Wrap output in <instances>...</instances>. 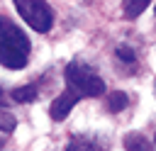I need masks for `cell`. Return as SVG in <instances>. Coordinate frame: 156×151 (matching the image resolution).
I'll return each mask as SVG.
<instances>
[{"instance_id": "13", "label": "cell", "mask_w": 156, "mask_h": 151, "mask_svg": "<svg viewBox=\"0 0 156 151\" xmlns=\"http://www.w3.org/2000/svg\"><path fill=\"white\" fill-rule=\"evenodd\" d=\"M154 141H156V139H154Z\"/></svg>"}, {"instance_id": "11", "label": "cell", "mask_w": 156, "mask_h": 151, "mask_svg": "<svg viewBox=\"0 0 156 151\" xmlns=\"http://www.w3.org/2000/svg\"><path fill=\"white\" fill-rule=\"evenodd\" d=\"M117 56H119V58H124L127 63H132V61H134V54H132L127 46H117Z\"/></svg>"}, {"instance_id": "10", "label": "cell", "mask_w": 156, "mask_h": 151, "mask_svg": "<svg viewBox=\"0 0 156 151\" xmlns=\"http://www.w3.org/2000/svg\"><path fill=\"white\" fill-rule=\"evenodd\" d=\"M15 124H17V119H15L10 112L2 110V112H0V132H7V134H10V132H15Z\"/></svg>"}, {"instance_id": "12", "label": "cell", "mask_w": 156, "mask_h": 151, "mask_svg": "<svg viewBox=\"0 0 156 151\" xmlns=\"http://www.w3.org/2000/svg\"><path fill=\"white\" fill-rule=\"evenodd\" d=\"M0 105H5V93H2V88H0Z\"/></svg>"}, {"instance_id": "9", "label": "cell", "mask_w": 156, "mask_h": 151, "mask_svg": "<svg viewBox=\"0 0 156 151\" xmlns=\"http://www.w3.org/2000/svg\"><path fill=\"white\" fill-rule=\"evenodd\" d=\"M127 102H129V97H127L124 93H112V95L107 97V107H110V112H119V110H124Z\"/></svg>"}, {"instance_id": "2", "label": "cell", "mask_w": 156, "mask_h": 151, "mask_svg": "<svg viewBox=\"0 0 156 151\" xmlns=\"http://www.w3.org/2000/svg\"><path fill=\"white\" fill-rule=\"evenodd\" d=\"M66 88L80 100V97H98L105 93L102 78L85 63H68L66 66Z\"/></svg>"}, {"instance_id": "6", "label": "cell", "mask_w": 156, "mask_h": 151, "mask_svg": "<svg viewBox=\"0 0 156 151\" xmlns=\"http://www.w3.org/2000/svg\"><path fill=\"white\" fill-rule=\"evenodd\" d=\"M37 97V85H22L12 90V100L15 102H32Z\"/></svg>"}, {"instance_id": "1", "label": "cell", "mask_w": 156, "mask_h": 151, "mask_svg": "<svg viewBox=\"0 0 156 151\" xmlns=\"http://www.w3.org/2000/svg\"><path fill=\"white\" fill-rule=\"evenodd\" d=\"M27 56H29L27 34L7 17H0V63L17 71L27 66Z\"/></svg>"}, {"instance_id": "3", "label": "cell", "mask_w": 156, "mask_h": 151, "mask_svg": "<svg viewBox=\"0 0 156 151\" xmlns=\"http://www.w3.org/2000/svg\"><path fill=\"white\" fill-rule=\"evenodd\" d=\"M15 7L20 12V17L37 32H49L54 24V15L51 7L44 0H15Z\"/></svg>"}, {"instance_id": "8", "label": "cell", "mask_w": 156, "mask_h": 151, "mask_svg": "<svg viewBox=\"0 0 156 151\" xmlns=\"http://www.w3.org/2000/svg\"><path fill=\"white\" fill-rule=\"evenodd\" d=\"M66 151H102V149L95 141H90V139H73Z\"/></svg>"}, {"instance_id": "5", "label": "cell", "mask_w": 156, "mask_h": 151, "mask_svg": "<svg viewBox=\"0 0 156 151\" xmlns=\"http://www.w3.org/2000/svg\"><path fill=\"white\" fill-rule=\"evenodd\" d=\"M124 151H154V144L144 134H127L124 139Z\"/></svg>"}, {"instance_id": "7", "label": "cell", "mask_w": 156, "mask_h": 151, "mask_svg": "<svg viewBox=\"0 0 156 151\" xmlns=\"http://www.w3.org/2000/svg\"><path fill=\"white\" fill-rule=\"evenodd\" d=\"M149 2H151V0H124V15H127V17H136V15H141V12L146 10Z\"/></svg>"}, {"instance_id": "4", "label": "cell", "mask_w": 156, "mask_h": 151, "mask_svg": "<svg viewBox=\"0 0 156 151\" xmlns=\"http://www.w3.org/2000/svg\"><path fill=\"white\" fill-rule=\"evenodd\" d=\"M76 102H78V97H76V95H73V93L66 88V90H63V93H61V95H58V97L51 102L49 114H51L54 119H63V117H66V114L73 110V105H76Z\"/></svg>"}]
</instances>
